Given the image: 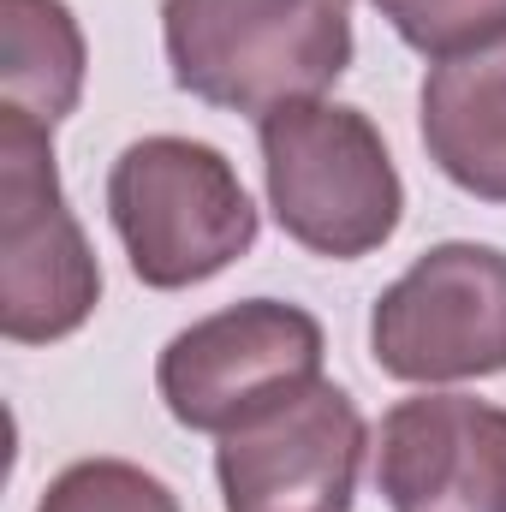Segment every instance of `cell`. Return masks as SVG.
I'll return each instance as SVG.
<instances>
[{
  "instance_id": "cell-3",
  "label": "cell",
  "mask_w": 506,
  "mask_h": 512,
  "mask_svg": "<svg viewBox=\"0 0 506 512\" xmlns=\"http://www.w3.org/2000/svg\"><path fill=\"white\" fill-rule=\"evenodd\" d=\"M108 215L131 274L155 292L215 280L256 245V203L239 167L197 137H137L108 173Z\"/></svg>"
},
{
  "instance_id": "cell-11",
  "label": "cell",
  "mask_w": 506,
  "mask_h": 512,
  "mask_svg": "<svg viewBox=\"0 0 506 512\" xmlns=\"http://www.w3.org/2000/svg\"><path fill=\"white\" fill-rule=\"evenodd\" d=\"M393 36L429 60H453L506 36V0H376Z\"/></svg>"
},
{
  "instance_id": "cell-9",
  "label": "cell",
  "mask_w": 506,
  "mask_h": 512,
  "mask_svg": "<svg viewBox=\"0 0 506 512\" xmlns=\"http://www.w3.org/2000/svg\"><path fill=\"white\" fill-rule=\"evenodd\" d=\"M417 126L429 161L459 191L506 203V36L429 66Z\"/></svg>"
},
{
  "instance_id": "cell-10",
  "label": "cell",
  "mask_w": 506,
  "mask_h": 512,
  "mask_svg": "<svg viewBox=\"0 0 506 512\" xmlns=\"http://www.w3.org/2000/svg\"><path fill=\"white\" fill-rule=\"evenodd\" d=\"M0 96L36 126H60L84 96V30L66 0H0Z\"/></svg>"
},
{
  "instance_id": "cell-1",
  "label": "cell",
  "mask_w": 506,
  "mask_h": 512,
  "mask_svg": "<svg viewBox=\"0 0 506 512\" xmlns=\"http://www.w3.org/2000/svg\"><path fill=\"white\" fill-rule=\"evenodd\" d=\"M161 42L185 96L268 120L346 78L352 0H161Z\"/></svg>"
},
{
  "instance_id": "cell-12",
  "label": "cell",
  "mask_w": 506,
  "mask_h": 512,
  "mask_svg": "<svg viewBox=\"0 0 506 512\" xmlns=\"http://www.w3.org/2000/svg\"><path fill=\"white\" fill-rule=\"evenodd\" d=\"M36 512H179V495L131 459H78L48 483Z\"/></svg>"
},
{
  "instance_id": "cell-2",
  "label": "cell",
  "mask_w": 506,
  "mask_h": 512,
  "mask_svg": "<svg viewBox=\"0 0 506 512\" xmlns=\"http://www.w3.org/2000/svg\"><path fill=\"white\" fill-rule=\"evenodd\" d=\"M268 209L292 245L358 262L399 233L405 185L376 120L346 102H292L256 120Z\"/></svg>"
},
{
  "instance_id": "cell-7",
  "label": "cell",
  "mask_w": 506,
  "mask_h": 512,
  "mask_svg": "<svg viewBox=\"0 0 506 512\" xmlns=\"http://www.w3.org/2000/svg\"><path fill=\"white\" fill-rule=\"evenodd\" d=\"M364 447L370 429L352 393L316 382L221 435V501L227 512H352Z\"/></svg>"
},
{
  "instance_id": "cell-5",
  "label": "cell",
  "mask_w": 506,
  "mask_h": 512,
  "mask_svg": "<svg viewBox=\"0 0 506 512\" xmlns=\"http://www.w3.org/2000/svg\"><path fill=\"white\" fill-rule=\"evenodd\" d=\"M322 322L280 298L227 304L161 346L155 387L173 423L197 435H227L262 411L322 382Z\"/></svg>"
},
{
  "instance_id": "cell-6",
  "label": "cell",
  "mask_w": 506,
  "mask_h": 512,
  "mask_svg": "<svg viewBox=\"0 0 506 512\" xmlns=\"http://www.w3.org/2000/svg\"><path fill=\"white\" fill-rule=\"evenodd\" d=\"M370 358L411 387L483 382L506 370V251L435 245L370 310Z\"/></svg>"
},
{
  "instance_id": "cell-4",
  "label": "cell",
  "mask_w": 506,
  "mask_h": 512,
  "mask_svg": "<svg viewBox=\"0 0 506 512\" xmlns=\"http://www.w3.org/2000/svg\"><path fill=\"white\" fill-rule=\"evenodd\" d=\"M102 304L96 251L66 209L48 126L0 108V334L48 346L90 322Z\"/></svg>"
},
{
  "instance_id": "cell-8",
  "label": "cell",
  "mask_w": 506,
  "mask_h": 512,
  "mask_svg": "<svg viewBox=\"0 0 506 512\" xmlns=\"http://www.w3.org/2000/svg\"><path fill=\"white\" fill-rule=\"evenodd\" d=\"M376 483L393 512H506V411L417 393L381 417Z\"/></svg>"
}]
</instances>
